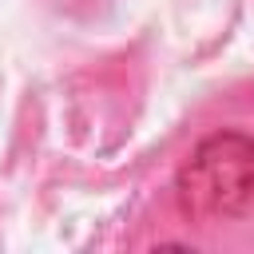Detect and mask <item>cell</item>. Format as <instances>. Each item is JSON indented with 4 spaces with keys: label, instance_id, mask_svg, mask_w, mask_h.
I'll return each mask as SVG.
<instances>
[{
    "label": "cell",
    "instance_id": "cell-1",
    "mask_svg": "<svg viewBox=\"0 0 254 254\" xmlns=\"http://www.w3.org/2000/svg\"><path fill=\"white\" fill-rule=\"evenodd\" d=\"M175 202L194 222H230L254 206V135H206L175 175Z\"/></svg>",
    "mask_w": 254,
    "mask_h": 254
}]
</instances>
